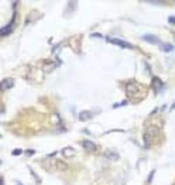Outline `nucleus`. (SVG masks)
I'll list each match as a JSON object with an SVG mask.
<instances>
[{"label": "nucleus", "instance_id": "f257e3e1", "mask_svg": "<svg viewBox=\"0 0 175 185\" xmlns=\"http://www.w3.org/2000/svg\"><path fill=\"white\" fill-rule=\"evenodd\" d=\"M126 89L127 96L132 102H138L142 100L146 95L147 90L146 87L136 82L129 83Z\"/></svg>", "mask_w": 175, "mask_h": 185}, {"label": "nucleus", "instance_id": "f03ea898", "mask_svg": "<svg viewBox=\"0 0 175 185\" xmlns=\"http://www.w3.org/2000/svg\"><path fill=\"white\" fill-rule=\"evenodd\" d=\"M15 18H16V16H15V14L14 13L12 20L9 23H8V24L1 29L0 34L1 36H6L11 32L14 27V24L15 22Z\"/></svg>", "mask_w": 175, "mask_h": 185}, {"label": "nucleus", "instance_id": "7ed1b4c3", "mask_svg": "<svg viewBox=\"0 0 175 185\" xmlns=\"http://www.w3.org/2000/svg\"><path fill=\"white\" fill-rule=\"evenodd\" d=\"M108 40L113 44L118 45L122 48H133V46L131 45L130 43L121 40V39H118V38H112V39L108 38Z\"/></svg>", "mask_w": 175, "mask_h": 185}, {"label": "nucleus", "instance_id": "20e7f679", "mask_svg": "<svg viewBox=\"0 0 175 185\" xmlns=\"http://www.w3.org/2000/svg\"><path fill=\"white\" fill-rule=\"evenodd\" d=\"M14 85V80L12 78H6L1 82V90H6L10 89Z\"/></svg>", "mask_w": 175, "mask_h": 185}, {"label": "nucleus", "instance_id": "39448f33", "mask_svg": "<svg viewBox=\"0 0 175 185\" xmlns=\"http://www.w3.org/2000/svg\"><path fill=\"white\" fill-rule=\"evenodd\" d=\"M82 146L86 151L88 152L94 151L96 150L95 144L90 140H84L82 143Z\"/></svg>", "mask_w": 175, "mask_h": 185}, {"label": "nucleus", "instance_id": "423d86ee", "mask_svg": "<svg viewBox=\"0 0 175 185\" xmlns=\"http://www.w3.org/2000/svg\"><path fill=\"white\" fill-rule=\"evenodd\" d=\"M142 38L144 40L150 44H156L160 43V40L158 38L153 35H146Z\"/></svg>", "mask_w": 175, "mask_h": 185}, {"label": "nucleus", "instance_id": "0eeeda50", "mask_svg": "<svg viewBox=\"0 0 175 185\" xmlns=\"http://www.w3.org/2000/svg\"><path fill=\"white\" fill-rule=\"evenodd\" d=\"M55 167L58 171H66L68 168V164L62 160L60 159L56 161Z\"/></svg>", "mask_w": 175, "mask_h": 185}, {"label": "nucleus", "instance_id": "6e6552de", "mask_svg": "<svg viewBox=\"0 0 175 185\" xmlns=\"http://www.w3.org/2000/svg\"><path fill=\"white\" fill-rule=\"evenodd\" d=\"M104 156L106 158L111 160H117L119 158L118 154L110 150H107L104 152Z\"/></svg>", "mask_w": 175, "mask_h": 185}, {"label": "nucleus", "instance_id": "1a4fd4ad", "mask_svg": "<svg viewBox=\"0 0 175 185\" xmlns=\"http://www.w3.org/2000/svg\"><path fill=\"white\" fill-rule=\"evenodd\" d=\"M74 150L71 147H66L62 149V156L66 158H68L70 157L73 156L74 153Z\"/></svg>", "mask_w": 175, "mask_h": 185}, {"label": "nucleus", "instance_id": "9d476101", "mask_svg": "<svg viewBox=\"0 0 175 185\" xmlns=\"http://www.w3.org/2000/svg\"><path fill=\"white\" fill-rule=\"evenodd\" d=\"M152 84H153V88H154V90H155L156 91H158L159 90H160L162 87V82L157 78L154 79Z\"/></svg>", "mask_w": 175, "mask_h": 185}, {"label": "nucleus", "instance_id": "9b49d317", "mask_svg": "<svg viewBox=\"0 0 175 185\" xmlns=\"http://www.w3.org/2000/svg\"><path fill=\"white\" fill-rule=\"evenodd\" d=\"M90 112L88 111H84L81 112L79 115V119L82 121H86L90 117Z\"/></svg>", "mask_w": 175, "mask_h": 185}, {"label": "nucleus", "instance_id": "f8f14e48", "mask_svg": "<svg viewBox=\"0 0 175 185\" xmlns=\"http://www.w3.org/2000/svg\"><path fill=\"white\" fill-rule=\"evenodd\" d=\"M174 46L170 44H165L162 46V49L164 52H169L174 50Z\"/></svg>", "mask_w": 175, "mask_h": 185}, {"label": "nucleus", "instance_id": "ddd939ff", "mask_svg": "<svg viewBox=\"0 0 175 185\" xmlns=\"http://www.w3.org/2000/svg\"><path fill=\"white\" fill-rule=\"evenodd\" d=\"M35 153V151L34 150H32V149H27L26 150L25 152H24V153L26 157H30L34 155Z\"/></svg>", "mask_w": 175, "mask_h": 185}, {"label": "nucleus", "instance_id": "4468645a", "mask_svg": "<svg viewBox=\"0 0 175 185\" xmlns=\"http://www.w3.org/2000/svg\"><path fill=\"white\" fill-rule=\"evenodd\" d=\"M22 150L21 149H16L12 152V154L14 156H18L22 153Z\"/></svg>", "mask_w": 175, "mask_h": 185}, {"label": "nucleus", "instance_id": "2eb2a0df", "mask_svg": "<svg viewBox=\"0 0 175 185\" xmlns=\"http://www.w3.org/2000/svg\"><path fill=\"white\" fill-rule=\"evenodd\" d=\"M168 21L171 24H175V16H170L168 18Z\"/></svg>", "mask_w": 175, "mask_h": 185}, {"label": "nucleus", "instance_id": "dca6fc26", "mask_svg": "<svg viewBox=\"0 0 175 185\" xmlns=\"http://www.w3.org/2000/svg\"><path fill=\"white\" fill-rule=\"evenodd\" d=\"M18 185H22V184H20H20H18Z\"/></svg>", "mask_w": 175, "mask_h": 185}]
</instances>
